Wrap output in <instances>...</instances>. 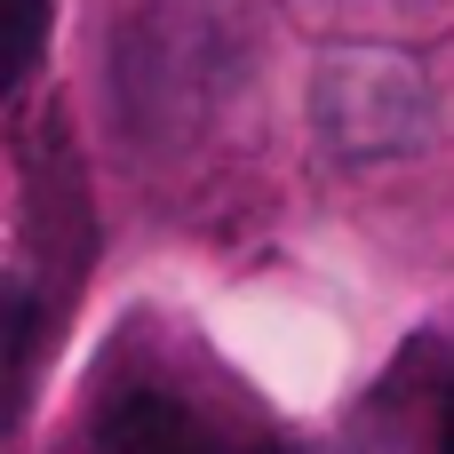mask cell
Instances as JSON below:
<instances>
[{"label":"cell","instance_id":"obj_2","mask_svg":"<svg viewBox=\"0 0 454 454\" xmlns=\"http://www.w3.org/2000/svg\"><path fill=\"white\" fill-rule=\"evenodd\" d=\"M8 8H16V56H8V64H16V80H24V72L40 64V32H48V0H8Z\"/></svg>","mask_w":454,"mask_h":454},{"label":"cell","instance_id":"obj_3","mask_svg":"<svg viewBox=\"0 0 454 454\" xmlns=\"http://www.w3.org/2000/svg\"><path fill=\"white\" fill-rule=\"evenodd\" d=\"M439 454H454V383H447V399H439Z\"/></svg>","mask_w":454,"mask_h":454},{"label":"cell","instance_id":"obj_1","mask_svg":"<svg viewBox=\"0 0 454 454\" xmlns=\"http://www.w3.org/2000/svg\"><path fill=\"white\" fill-rule=\"evenodd\" d=\"M96 454H231V447H215V431H207L192 407H176V399H160V391H136V399H120V407L104 415Z\"/></svg>","mask_w":454,"mask_h":454}]
</instances>
